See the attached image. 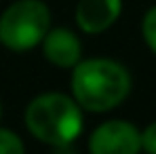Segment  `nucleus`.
<instances>
[{"label": "nucleus", "instance_id": "obj_1", "mask_svg": "<svg viewBox=\"0 0 156 154\" xmlns=\"http://www.w3.org/2000/svg\"><path fill=\"white\" fill-rule=\"evenodd\" d=\"M72 97L87 112H108L131 93L129 70L108 57L80 59L72 68Z\"/></svg>", "mask_w": 156, "mask_h": 154}, {"label": "nucleus", "instance_id": "obj_2", "mask_svg": "<svg viewBox=\"0 0 156 154\" xmlns=\"http://www.w3.org/2000/svg\"><path fill=\"white\" fill-rule=\"evenodd\" d=\"M26 127L42 144L70 146L82 131V108L66 93H42L27 103Z\"/></svg>", "mask_w": 156, "mask_h": 154}, {"label": "nucleus", "instance_id": "obj_3", "mask_svg": "<svg viewBox=\"0 0 156 154\" xmlns=\"http://www.w3.org/2000/svg\"><path fill=\"white\" fill-rule=\"evenodd\" d=\"M51 30V11L42 0H15L0 15V45L23 53L38 47Z\"/></svg>", "mask_w": 156, "mask_h": 154}, {"label": "nucleus", "instance_id": "obj_4", "mask_svg": "<svg viewBox=\"0 0 156 154\" xmlns=\"http://www.w3.org/2000/svg\"><path fill=\"white\" fill-rule=\"evenodd\" d=\"M141 131L129 120H108L89 137L91 154H139Z\"/></svg>", "mask_w": 156, "mask_h": 154}, {"label": "nucleus", "instance_id": "obj_5", "mask_svg": "<svg viewBox=\"0 0 156 154\" xmlns=\"http://www.w3.org/2000/svg\"><path fill=\"white\" fill-rule=\"evenodd\" d=\"M122 13V0H78L76 23L84 34H101Z\"/></svg>", "mask_w": 156, "mask_h": 154}, {"label": "nucleus", "instance_id": "obj_6", "mask_svg": "<svg viewBox=\"0 0 156 154\" xmlns=\"http://www.w3.org/2000/svg\"><path fill=\"white\" fill-rule=\"evenodd\" d=\"M42 53L47 61L57 68H74L82 59V45L78 36L68 27H53L42 38Z\"/></svg>", "mask_w": 156, "mask_h": 154}, {"label": "nucleus", "instance_id": "obj_7", "mask_svg": "<svg viewBox=\"0 0 156 154\" xmlns=\"http://www.w3.org/2000/svg\"><path fill=\"white\" fill-rule=\"evenodd\" d=\"M0 154H26V146L15 131L0 127Z\"/></svg>", "mask_w": 156, "mask_h": 154}, {"label": "nucleus", "instance_id": "obj_8", "mask_svg": "<svg viewBox=\"0 0 156 154\" xmlns=\"http://www.w3.org/2000/svg\"><path fill=\"white\" fill-rule=\"evenodd\" d=\"M141 34H144V40H146L148 49L156 55V6H152V9L144 15Z\"/></svg>", "mask_w": 156, "mask_h": 154}, {"label": "nucleus", "instance_id": "obj_9", "mask_svg": "<svg viewBox=\"0 0 156 154\" xmlns=\"http://www.w3.org/2000/svg\"><path fill=\"white\" fill-rule=\"evenodd\" d=\"M141 150L146 154H156V120L141 131Z\"/></svg>", "mask_w": 156, "mask_h": 154}, {"label": "nucleus", "instance_id": "obj_10", "mask_svg": "<svg viewBox=\"0 0 156 154\" xmlns=\"http://www.w3.org/2000/svg\"><path fill=\"white\" fill-rule=\"evenodd\" d=\"M0 118H2V103H0Z\"/></svg>", "mask_w": 156, "mask_h": 154}]
</instances>
